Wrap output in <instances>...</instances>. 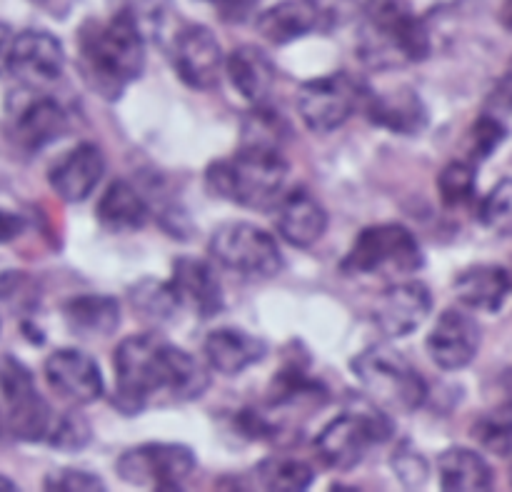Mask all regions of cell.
I'll list each match as a JSON object with an SVG mask.
<instances>
[{
  "label": "cell",
  "instance_id": "cell-18",
  "mask_svg": "<svg viewBox=\"0 0 512 492\" xmlns=\"http://www.w3.org/2000/svg\"><path fill=\"white\" fill-rule=\"evenodd\" d=\"M105 175V155L95 143H78L60 155L48 170L53 193L65 203H83L95 193Z\"/></svg>",
  "mask_w": 512,
  "mask_h": 492
},
{
  "label": "cell",
  "instance_id": "cell-34",
  "mask_svg": "<svg viewBox=\"0 0 512 492\" xmlns=\"http://www.w3.org/2000/svg\"><path fill=\"white\" fill-rule=\"evenodd\" d=\"M90 438H93V433H90V425L83 415L63 413L60 418H53L45 443L60 453H78L90 443Z\"/></svg>",
  "mask_w": 512,
  "mask_h": 492
},
{
  "label": "cell",
  "instance_id": "cell-48",
  "mask_svg": "<svg viewBox=\"0 0 512 492\" xmlns=\"http://www.w3.org/2000/svg\"><path fill=\"white\" fill-rule=\"evenodd\" d=\"M510 483H512V470H510Z\"/></svg>",
  "mask_w": 512,
  "mask_h": 492
},
{
  "label": "cell",
  "instance_id": "cell-46",
  "mask_svg": "<svg viewBox=\"0 0 512 492\" xmlns=\"http://www.w3.org/2000/svg\"><path fill=\"white\" fill-rule=\"evenodd\" d=\"M3 435H5V430H3V428H0V438H3Z\"/></svg>",
  "mask_w": 512,
  "mask_h": 492
},
{
  "label": "cell",
  "instance_id": "cell-22",
  "mask_svg": "<svg viewBox=\"0 0 512 492\" xmlns=\"http://www.w3.org/2000/svg\"><path fill=\"white\" fill-rule=\"evenodd\" d=\"M205 360L220 375L245 373L268 355V345L238 328H218L205 338Z\"/></svg>",
  "mask_w": 512,
  "mask_h": 492
},
{
  "label": "cell",
  "instance_id": "cell-14",
  "mask_svg": "<svg viewBox=\"0 0 512 492\" xmlns=\"http://www.w3.org/2000/svg\"><path fill=\"white\" fill-rule=\"evenodd\" d=\"M65 70L63 43L48 30H23L15 35L10 50L8 73L23 83V88L43 90L58 83Z\"/></svg>",
  "mask_w": 512,
  "mask_h": 492
},
{
  "label": "cell",
  "instance_id": "cell-9",
  "mask_svg": "<svg viewBox=\"0 0 512 492\" xmlns=\"http://www.w3.org/2000/svg\"><path fill=\"white\" fill-rule=\"evenodd\" d=\"M210 255L218 265L250 280H268L283 270V253L270 233L253 223H225L210 235Z\"/></svg>",
  "mask_w": 512,
  "mask_h": 492
},
{
  "label": "cell",
  "instance_id": "cell-19",
  "mask_svg": "<svg viewBox=\"0 0 512 492\" xmlns=\"http://www.w3.org/2000/svg\"><path fill=\"white\" fill-rule=\"evenodd\" d=\"M180 308H190L198 318L210 320L223 313V288H220L218 273L213 265L198 258H178L173 263V278H170Z\"/></svg>",
  "mask_w": 512,
  "mask_h": 492
},
{
  "label": "cell",
  "instance_id": "cell-31",
  "mask_svg": "<svg viewBox=\"0 0 512 492\" xmlns=\"http://www.w3.org/2000/svg\"><path fill=\"white\" fill-rule=\"evenodd\" d=\"M130 300H133V308L150 320H170L180 310L173 285L160 283V280H143L133 285Z\"/></svg>",
  "mask_w": 512,
  "mask_h": 492
},
{
  "label": "cell",
  "instance_id": "cell-39",
  "mask_svg": "<svg viewBox=\"0 0 512 492\" xmlns=\"http://www.w3.org/2000/svg\"><path fill=\"white\" fill-rule=\"evenodd\" d=\"M203 3H208V8L213 10L223 23L243 25L253 18L260 0H203Z\"/></svg>",
  "mask_w": 512,
  "mask_h": 492
},
{
  "label": "cell",
  "instance_id": "cell-11",
  "mask_svg": "<svg viewBox=\"0 0 512 492\" xmlns=\"http://www.w3.org/2000/svg\"><path fill=\"white\" fill-rule=\"evenodd\" d=\"M5 128L13 145H18L25 153H38L68 133L70 115L50 95L23 88L8 98Z\"/></svg>",
  "mask_w": 512,
  "mask_h": 492
},
{
  "label": "cell",
  "instance_id": "cell-42",
  "mask_svg": "<svg viewBox=\"0 0 512 492\" xmlns=\"http://www.w3.org/2000/svg\"><path fill=\"white\" fill-rule=\"evenodd\" d=\"M25 230V218L23 215L13 213V210L0 208V245L10 243V240L20 238Z\"/></svg>",
  "mask_w": 512,
  "mask_h": 492
},
{
  "label": "cell",
  "instance_id": "cell-7",
  "mask_svg": "<svg viewBox=\"0 0 512 492\" xmlns=\"http://www.w3.org/2000/svg\"><path fill=\"white\" fill-rule=\"evenodd\" d=\"M425 255L415 235L405 225L383 223L365 228L345 255L343 270L350 275H380L403 278L418 273Z\"/></svg>",
  "mask_w": 512,
  "mask_h": 492
},
{
  "label": "cell",
  "instance_id": "cell-20",
  "mask_svg": "<svg viewBox=\"0 0 512 492\" xmlns=\"http://www.w3.org/2000/svg\"><path fill=\"white\" fill-rule=\"evenodd\" d=\"M275 228L293 248H313L328 230V213L308 190L295 188L275 205Z\"/></svg>",
  "mask_w": 512,
  "mask_h": 492
},
{
  "label": "cell",
  "instance_id": "cell-4",
  "mask_svg": "<svg viewBox=\"0 0 512 492\" xmlns=\"http://www.w3.org/2000/svg\"><path fill=\"white\" fill-rule=\"evenodd\" d=\"M363 55L380 63H423L430 55V30L408 0H365Z\"/></svg>",
  "mask_w": 512,
  "mask_h": 492
},
{
  "label": "cell",
  "instance_id": "cell-13",
  "mask_svg": "<svg viewBox=\"0 0 512 492\" xmlns=\"http://www.w3.org/2000/svg\"><path fill=\"white\" fill-rule=\"evenodd\" d=\"M170 55H173L175 73L188 88L213 90L220 83L225 70L223 48L213 30L205 25H183L175 33Z\"/></svg>",
  "mask_w": 512,
  "mask_h": 492
},
{
  "label": "cell",
  "instance_id": "cell-12",
  "mask_svg": "<svg viewBox=\"0 0 512 492\" xmlns=\"http://www.w3.org/2000/svg\"><path fill=\"white\" fill-rule=\"evenodd\" d=\"M198 468V458L180 443H145L125 450L115 473L130 485L153 490H180Z\"/></svg>",
  "mask_w": 512,
  "mask_h": 492
},
{
  "label": "cell",
  "instance_id": "cell-2",
  "mask_svg": "<svg viewBox=\"0 0 512 492\" xmlns=\"http://www.w3.org/2000/svg\"><path fill=\"white\" fill-rule=\"evenodd\" d=\"M78 55L90 88L115 103L145 70V40L133 10H118L110 20H85Z\"/></svg>",
  "mask_w": 512,
  "mask_h": 492
},
{
  "label": "cell",
  "instance_id": "cell-3",
  "mask_svg": "<svg viewBox=\"0 0 512 492\" xmlns=\"http://www.w3.org/2000/svg\"><path fill=\"white\" fill-rule=\"evenodd\" d=\"M288 178V163L280 148L240 145L228 160H215L205 170V185L215 198L230 200L248 210H268L278 205Z\"/></svg>",
  "mask_w": 512,
  "mask_h": 492
},
{
  "label": "cell",
  "instance_id": "cell-21",
  "mask_svg": "<svg viewBox=\"0 0 512 492\" xmlns=\"http://www.w3.org/2000/svg\"><path fill=\"white\" fill-rule=\"evenodd\" d=\"M365 113L370 123L398 135H420L430 120L423 98L410 88L370 93L365 100Z\"/></svg>",
  "mask_w": 512,
  "mask_h": 492
},
{
  "label": "cell",
  "instance_id": "cell-49",
  "mask_svg": "<svg viewBox=\"0 0 512 492\" xmlns=\"http://www.w3.org/2000/svg\"><path fill=\"white\" fill-rule=\"evenodd\" d=\"M510 278H512V275H510Z\"/></svg>",
  "mask_w": 512,
  "mask_h": 492
},
{
  "label": "cell",
  "instance_id": "cell-32",
  "mask_svg": "<svg viewBox=\"0 0 512 492\" xmlns=\"http://www.w3.org/2000/svg\"><path fill=\"white\" fill-rule=\"evenodd\" d=\"M475 180H478V170L473 163L465 160H453L445 165L438 175V193L445 208H458L473 200L475 195Z\"/></svg>",
  "mask_w": 512,
  "mask_h": 492
},
{
  "label": "cell",
  "instance_id": "cell-36",
  "mask_svg": "<svg viewBox=\"0 0 512 492\" xmlns=\"http://www.w3.org/2000/svg\"><path fill=\"white\" fill-rule=\"evenodd\" d=\"M505 138H508V128H505L498 118H493V115H483V118L475 120L473 128H470V135H468L470 158L473 160L490 158V155L503 145Z\"/></svg>",
  "mask_w": 512,
  "mask_h": 492
},
{
  "label": "cell",
  "instance_id": "cell-37",
  "mask_svg": "<svg viewBox=\"0 0 512 492\" xmlns=\"http://www.w3.org/2000/svg\"><path fill=\"white\" fill-rule=\"evenodd\" d=\"M43 488L50 492H103L105 483L93 473L75 468H58L43 478Z\"/></svg>",
  "mask_w": 512,
  "mask_h": 492
},
{
  "label": "cell",
  "instance_id": "cell-6",
  "mask_svg": "<svg viewBox=\"0 0 512 492\" xmlns=\"http://www.w3.org/2000/svg\"><path fill=\"white\" fill-rule=\"evenodd\" d=\"M393 420L378 403H360L330 420L315 438V453L328 468L353 470L365 460L373 445H383L393 438Z\"/></svg>",
  "mask_w": 512,
  "mask_h": 492
},
{
  "label": "cell",
  "instance_id": "cell-24",
  "mask_svg": "<svg viewBox=\"0 0 512 492\" xmlns=\"http://www.w3.org/2000/svg\"><path fill=\"white\" fill-rule=\"evenodd\" d=\"M255 28L268 43L290 45L315 30H323L325 25L308 0H280L255 18Z\"/></svg>",
  "mask_w": 512,
  "mask_h": 492
},
{
  "label": "cell",
  "instance_id": "cell-23",
  "mask_svg": "<svg viewBox=\"0 0 512 492\" xmlns=\"http://www.w3.org/2000/svg\"><path fill=\"white\" fill-rule=\"evenodd\" d=\"M233 88L243 95L248 103L265 105L275 88V65L270 55L258 45H240L225 60Z\"/></svg>",
  "mask_w": 512,
  "mask_h": 492
},
{
  "label": "cell",
  "instance_id": "cell-33",
  "mask_svg": "<svg viewBox=\"0 0 512 492\" xmlns=\"http://www.w3.org/2000/svg\"><path fill=\"white\" fill-rule=\"evenodd\" d=\"M283 133L285 120L265 105H255L253 113L245 118L243 145H268L283 150Z\"/></svg>",
  "mask_w": 512,
  "mask_h": 492
},
{
  "label": "cell",
  "instance_id": "cell-16",
  "mask_svg": "<svg viewBox=\"0 0 512 492\" xmlns=\"http://www.w3.org/2000/svg\"><path fill=\"white\" fill-rule=\"evenodd\" d=\"M433 310V295L428 285L418 280L390 285L373 305V323L385 338H405L428 320Z\"/></svg>",
  "mask_w": 512,
  "mask_h": 492
},
{
  "label": "cell",
  "instance_id": "cell-44",
  "mask_svg": "<svg viewBox=\"0 0 512 492\" xmlns=\"http://www.w3.org/2000/svg\"><path fill=\"white\" fill-rule=\"evenodd\" d=\"M500 23L512 33V0H505L503 10H500Z\"/></svg>",
  "mask_w": 512,
  "mask_h": 492
},
{
  "label": "cell",
  "instance_id": "cell-41",
  "mask_svg": "<svg viewBox=\"0 0 512 492\" xmlns=\"http://www.w3.org/2000/svg\"><path fill=\"white\" fill-rule=\"evenodd\" d=\"M490 108L498 110V113H508L512 115V63L508 68V73L495 83L493 93H490Z\"/></svg>",
  "mask_w": 512,
  "mask_h": 492
},
{
  "label": "cell",
  "instance_id": "cell-35",
  "mask_svg": "<svg viewBox=\"0 0 512 492\" xmlns=\"http://www.w3.org/2000/svg\"><path fill=\"white\" fill-rule=\"evenodd\" d=\"M480 220L495 233H512V180L505 178L480 203Z\"/></svg>",
  "mask_w": 512,
  "mask_h": 492
},
{
  "label": "cell",
  "instance_id": "cell-8",
  "mask_svg": "<svg viewBox=\"0 0 512 492\" xmlns=\"http://www.w3.org/2000/svg\"><path fill=\"white\" fill-rule=\"evenodd\" d=\"M50 425L53 410L35 388L33 373L15 355H0V428L8 438L40 443Z\"/></svg>",
  "mask_w": 512,
  "mask_h": 492
},
{
  "label": "cell",
  "instance_id": "cell-45",
  "mask_svg": "<svg viewBox=\"0 0 512 492\" xmlns=\"http://www.w3.org/2000/svg\"><path fill=\"white\" fill-rule=\"evenodd\" d=\"M15 490H18V485H15L10 478H5V475H0V492H15Z\"/></svg>",
  "mask_w": 512,
  "mask_h": 492
},
{
  "label": "cell",
  "instance_id": "cell-5",
  "mask_svg": "<svg viewBox=\"0 0 512 492\" xmlns=\"http://www.w3.org/2000/svg\"><path fill=\"white\" fill-rule=\"evenodd\" d=\"M350 370L380 408L413 413L428 400V385L423 375L408 363L403 353L385 343H375L355 355Z\"/></svg>",
  "mask_w": 512,
  "mask_h": 492
},
{
  "label": "cell",
  "instance_id": "cell-47",
  "mask_svg": "<svg viewBox=\"0 0 512 492\" xmlns=\"http://www.w3.org/2000/svg\"><path fill=\"white\" fill-rule=\"evenodd\" d=\"M35 3H45V0H35Z\"/></svg>",
  "mask_w": 512,
  "mask_h": 492
},
{
  "label": "cell",
  "instance_id": "cell-10",
  "mask_svg": "<svg viewBox=\"0 0 512 492\" xmlns=\"http://www.w3.org/2000/svg\"><path fill=\"white\" fill-rule=\"evenodd\" d=\"M368 95L370 90L348 73H333L300 85L295 105L313 133H333L348 123L360 105H365Z\"/></svg>",
  "mask_w": 512,
  "mask_h": 492
},
{
  "label": "cell",
  "instance_id": "cell-38",
  "mask_svg": "<svg viewBox=\"0 0 512 492\" xmlns=\"http://www.w3.org/2000/svg\"><path fill=\"white\" fill-rule=\"evenodd\" d=\"M393 470L400 480L405 483V488H423L425 480H428V463L420 453H415L410 445L398 448V453L393 455Z\"/></svg>",
  "mask_w": 512,
  "mask_h": 492
},
{
  "label": "cell",
  "instance_id": "cell-30",
  "mask_svg": "<svg viewBox=\"0 0 512 492\" xmlns=\"http://www.w3.org/2000/svg\"><path fill=\"white\" fill-rule=\"evenodd\" d=\"M255 473L263 488L270 492H303L315 478L313 468L295 458H265Z\"/></svg>",
  "mask_w": 512,
  "mask_h": 492
},
{
  "label": "cell",
  "instance_id": "cell-17",
  "mask_svg": "<svg viewBox=\"0 0 512 492\" xmlns=\"http://www.w3.org/2000/svg\"><path fill=\"white\" fill-rule=\"evenodd\" d=\"M45 380L60 398L75 405H88L103 395V373L88 353L75 348L55 350L45 360Z\"/></svg>",
  "mask_w": 512,
  "mask_h": 492
},
{
  "label": "cell",
  "instance_id": "cell-1",
  "mask_svg": "<svg viewBox=\"0 0 512 492\" xmlns=\"http://www.w3.org/2000/svg\"><path fill=\"white\" fill-rule=\"evenodd\" d=\"M113 405L123 415H140L158 398L190 403L210 388L205 365L188 350L155 333L130 335L115 348Z\"/></svg>",
  "mask_w": 512,
  "mask_h": 492
},
{
  "label": "cell",
  "instance_id": "cell-25",
  "mask_svg": "<svg viewBox=\"0 0 512 492\" xmlns=\"http://www.w3.org/2000/svg\"><path fill=\"white\" fill-rule=\"evenodd\" d=\"M455 295L468 308L498 313L512 290V278L500 265H470L455 278Z\"/></svg>",
  "mask_w": 512,
  "mask_h": 492
},
{
  "label": "cell",
  "instance_id": "cell-27",
  "mask_svg": "<svg viewBox=\"0 0 512 492\" xmlns=\"http://www.w3.org/2000/svg\"><path fill=\"white\" fill-rule=\"evenodd\" d=\"M63 318L78 338H108L120 325V305L105 295H80L63 305Z\"/></svg>",
  "mask_w": 512,
  "mask_h": 492
},
{
  "label": "cell",
  "instance_id": "cell-15",
  "mask_svg": "<svg viewBox=\"0 0 512 492\" xmlns=\"http://www.w3.org/2000/svg\"><path fill=\"white\" fill-rule=\"evenodd\" d=\"M480 325L475 323L473 315L463 313L458 308H450L440 313L438 323L433 325L428 335L430 360L438 365L445 373H458V370L468 368L475 360L480 350Z\"/></svg>",
  "mask_w": 512,
  "mask_h": 492
},
{
  "label": "cell",
  "instance_id": "cell-40",
  "mask_svg": "<svg viewBox=\"0 0 512 492\" xmlns=\"http://www.w3.org/2000/svg\"><path fill=\"white\" fill-rule=\"evenodd\" d=\"M308 3L318 10L325 28L340 25L348 15H353L355 8H358V0H308Z\"/></svg>",
  "mask_w": 512,
  "mask_h": 492
},
{
  "label": "cell",
  "instance_id": "cell-29",
  "mask_svg": "<svg viewBox=\"0 0 512 492\" xmlns=\"http://www.w3.org/2000/svg\"><path fill=\"white\" fill-rule=\"evenodd\" d=\"M470 438L488 453L505 458L512 453V400L480 415L470 428Z\"/></svg>",
  "mask_w": 512,
  "mask_h": 492
},
{
  "label": "cell",
  "instance_id": "cell-26",
  "mask_svg": "<svg viewBox=\"0 0 512 492\" xmlns=\"http://www.w3.org/2000/svg\"><path fill=\"white\" fill-rule=\"evenodd\" d=\"M95 218L110 233H135L148 223V203L128 180H113L100 195Z\"/></svg>",
  "mask_w": 512,
  "mask_h": 492
},
{
  "label": "cell",
  "instance_id": "cell-43",
  "mask_svg": "<svg viewBox=\"0 0 512 492\" xmlns=\"http://www.w3.org/2000/svg\"><path fill=\"white\" fill-rule=\"evenodd\" d=\"M13 28H10L8 23H3L0 20V75L8 70V63H10V50H13Z\"/></svg>",
  "mask_w": 512,
  "mask_h": 492
},
{
  "label": "cell",
  "instance_id": "cell-28",
  "mask_svg": "<svg viewBox=\"0 0 512 492\" xmlns=\"http://www.w3.org/2000/svg\"><path fill=\"white\" fill-rule=\"evenodd\" d=\"M438 473L445 492L493 490V468L475 450L448 448L438 458Z\"/></svg>",
  "mask_w": 512,
  "mask_h": 492
}]
</instances>
